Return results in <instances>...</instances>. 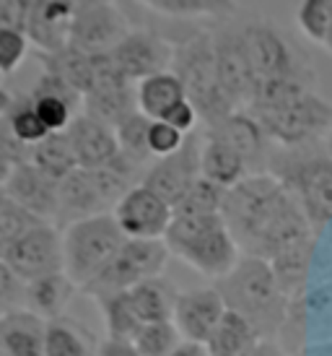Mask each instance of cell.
I'll use <instances>...</instances> for the list:
<instances>
[{"instance_id": "1", "label": "cell", "mask_w": 332, "mask_h": 356, "mask_svg": "<svg viewBox=\"0 0 332 356\" xmlns=\"http://www.w3.org/2000/svg\"><path fill=\"white\" fill-rule=\"evenodd\" d=\"M226 307L247 317L260 333V338H278L283 333L291 312V302L283 294L273 273V266L263 257L244 255L239 266L215 281Z\"/></svg>"}, {"instance_id": "2", "label": "cell", "mask_w": 332, "mask_h": 356, "mask_svg": "<svg viewBox=\"0 0 332 356\" xmlns=\"http://www.w3.org/2000/svg\"><path fill=\"white\" fill-rule=\"evenodd\" d=\"M267 172L283 182L319 234L332 221V156L324 149V140L270 151Z\"/></svg>"}, {"instance_id": "3", "label": "cell", "mask_w": 332, "mask_h": 356, "mask_svg": "<svg viewBox=\"0 0 332 356\" xmlns=\"http://www.w3.org/2000/svg\"><path fill=\"white\" fill-rule=\"evenodd\" d=\"M164 242L172 255L213 281L229 276L244 257L221 213H174Z\"/></svg>"}, {"instance_id": "4", "label": "cell", "mask_w": 332, "mask_h": 356, "mask_svg": "<svg viewBox=\"0 0 332 356\" xmlns=\"http://www.w3.org/2000/svg\"><path fill=\"white\" fill-rule=\"evenodd\" d=\"M291 203L293 195L283 188V182L275 179L270 172H260L226 190L221 216L239 242L242 252L254 255L265 234L273 229V224Z\"/></svg>"}, {"instance_id": "5", "label": "cell", "mask_w": 332, "mask_h": 356, "mask_svg": "<svg viewBox=\"0 0 332 356\" xmlns=\"http://www.w3.org/2000/svg\"><path fill=\"white\" fill-rule=\"evenodd\" d=\"M138 164L119 154L115 164L101 169H73L58 185V221L73 224L99 213H112L122 195L133 188Z\"/></svg>"}, {"instance_id": "6", "label": "cell", "mask_w": 332, "mask_h": 356, "mask_svg": "<svg viewBox=\"0 0 332 356\" xmlns=\"http://www.w3.org/2000/svg\"><path fill=\"white\" fill-rule=\"evenodd\" d=\"M172 73L182 81L187 99L195 104L200 122H206V128L236 112V104L226 97L218 81L213 31H197L174 44Z\"/></svg>"}, {"instance_id": "7", "label": "cell", "mask_w": 332, "mask_h": 356, "mask_svg": "<svg viewBox=\"0 0 332 356\" xmlns=\"http://www.w3.org/2000/svg\"><path fill=\"white\" fill-rule=\"evenodd\" d=\"M239 29H242L247 58L254 73V86L275 79H299L317 86L312 63L304 58V52L288 40V34L281 26H275L267 19L252 16V19L239 21Z\"/></svg>"}, {"instance_id": "8", "label": "cell", "mask_w": 332, "mask_h": 356, "mask_svg": "<svg viewBox=\"0 0 332 356\" xmlns=\"http://www.w3.org/2000/svg\"><path fill=\"white\" fill-rule=\"evenodd\" d=\"M265 138L278 143L281 149H299L309 143H319L332 130V102L317 91H306L296 99L267 109H247Z\"/></svg>"}, {"instance_id": "9", "label": "cell", "mask_w": 332, "mask_h": 356, "mask_svg": "<svg viewBox=\"0 0 332 356\" xmlns=\"http://www.w3.org/2000/svg\"><path fill=\"white\" fill-rule=\"evenodd\" d=\"M125 239L112 213H99L68 224L63 229V266L68 278L83 289L115 257Z\"/></svg>"}, {"instance_id": "10", "label": "cell", "mask_w": 332, "mask_h": 356, "mask_svg": "<svg viewBox=\"0 0 332 356\" xmlns=\"http://www.w3.org/2000/svg\"><path fill=\"white\" fill-rule=\"evenodd\" d=\"M169 255L172 252L164 239H125V245L115 252V257L81 291L94 299L130 291L146 278L164 276Z\"/></svg>"}, {"instance_id": "11", "label": "cell", "mask_w": 332, "mask_h": 356, "mask_svg": "<svg viewBox=\"0 0 332 356\" xmlns=\"http://www.w3.org/2000/svg\"><path fill=\"white\" fill-rule=\"evenodd\" d=\"M3 260L24 284L65 270V266H63V232L55 224L42 221L37 227L26 229L3 252Z\"/></svg>"}, {"instance_id": "12", "label": "cell", "mask_w": 332, "mask_h": 356, "mask_svg": "<svg viewBox=\"0 0 332 356\" xmlns=\"http://www.w3.org/2000/svg\"><path fill=\"white\" fill-rule=\"evenodd\" d=\"M112 216L127 239H164L174 218V208L140 182L122 195Z\"/></svg>"}, {"instance_id": "13", "label": "cell", "mask_w": 332, "mask_h": 356, "mask_svg": "<svg viewBox=\"0 0 332 356\" xmlns=\"http://www.w3.org/2000/svg\"><path fill=\"white\" fill-rule=\"evenodd\" d=\"M200 149H203V140L197 138L195 133H190L185 146L176 154L156 159L146 169L143 185L158 193L172 208H176L187 193L192 190V185L203 177L200 175Z\"/></svg>"}, {"instance_id": "14", "label": "cell", "mask_w": 332, "mask_h": 356, "mask_svg": "<svg viewBox=\"0 0 332 356\" xmlns=\"http://www.w3.org/2000/svg\"><path fill=\"white\" fill-rule=\"evenodd\" d=\"M109 55L130 83H140V81L151 79L156 73L172 70L174 44L166 42L156 31L130 29L125 40L119 42Z\"/></svg>"}, {"instance_id": "15", "label": "cell", "mask_w": 332, "mask_h": 356, "mask_svg": "<svg viewBox=\"0 0 332 356\" xmlns=\"http://www.w3.org/2000/svg\"><path fill=\"white\" fill-rule=\"evenodd\" d=\"M215 42V70L218 81L224 86L226 97L234 102L236 109H244L252 99L254 91V73L247 58V47L242 40L239 21L224 24L221 29L213 31Z\"/></svg>"}, {"instance_id": "16", "label": "cell", "mask_w": 332, "mask_h": 356, "mask_svg": "<svg viewBox=\"0 0 332 356\" xmlns=\"http://www.w3.org/2000/svg\"><path fill=\"white\" fill-rule=\"evenodd\" d=\"M130 24L115 3L78 10L70 26L68 47L86 55H107L127 37Z\"/></svg>"}, {"instance_id": "17", "label": "cell", "mask_w": 332, "mask_h": 356, "mask_svg": "<svg viewBox=\"0 0 332 356\" xmlns=\"http://www.w3.org/2000/svg\"><path fill=\"white\" fill-rule=\"evenodd\" d=\"M226 302L215 286H200L179 291L174 305V325L185 341L208 343L218 323L226 315Z\"/></svg>"}, {"instance_id": "18", "label": "cell", "mask_w": 332, "mask_h": 356, "mask_svg": "<svg viewBox=\"0 0 332 356\" xmlns=\"http://www.w3.org/2000/svg\"><path fill=\"white\" fill-rule=\"evenodd\" d=\"M58 185L60 182L40 172L31 161H24L13 167L3 190L13 203L29 211L31 216L55 224L58 221Z\"/></svg>"}, {"instance_id": "19", "label": "cell", "mask_w": 332, "mask_h": 356, "mask_svg": "<svg viewBox=\"0 0 332 356\" xmlns=\"http://www.w3.org/2000/svg\"><path fill=\"white\" fill-rule=\"evenodd\" d=\"M206 136L224 140L226 146L239 151L247 164H249V169H252V175L267 172V159H270L267 138H265L263 128L257 125V120L247 109H236L221 122L206 128Z\"/></svg>"}, {"instance_id": "20", "label": "cell", "mask_w": 332, "mask_h": 356, "mask_svg": "<svg viewBox=\"0 0 332 356\" xmlns=\"http://www.w3.org/2000/svg\"><path fill=\"white\" fill-rule=\"evenodd\" d=\"M65 133H68V138H70L76 161H78V167H83V169L109 167V164H115L119 159V154H122L115 128H109L104 122L88 118L83 112L70 122V128L65 130Z\"/></svg>"}, {"instance_id": "21", "label": "cell", "mask_w": 332, "mask_h": 356, "mask_svg": "<svg viewBox=\"0 0 332 356\" xmlns=\"http://www.w3.org/2000/svg\"><path fill=\"white\" fill-rule=\"evenodd\" d=\"M76 19V10L63 0H37L31 8L29 24H26V37L31 47L44 55L65 50L70 42V26Z\"/></svg>"}, {"instance_id": "22", "label": "cell", "mask_w": 332, "mask_h": 356, "mask_svg": "<svg viewBox=\"0 0 332 356\" xmlns=\"http://www.w3.org/2000/svg\"><path fill=\"white\" fill-rule=\"evenodd\" d=\"M44 330L47 320L26 307L0 312V348L8 356H44Z\"/></svg>"}, {"instance_id": "23", "label": "cell", "mask_w": 332, "mask_h": 356, "mask_svg": "<svg viewBox=\"0 0 332 356\" xmlns=\"http://www.w3.org/2000/svg\"><path fill=\"white\" fill-rule=\"evenodd\" d=\"M78 286L68 278L65 270L49 273V276L34 278L29 284H24V302L21 307H26L29 312L40 315L42 320H55L63 317L68 305L73 302Z\"/></svg>"}, {"instance_id": "24", "label": "cell", "mask_w": 332, "mask_h": 356, "mask_svg": "<svg viewBox=\"0 0 332 356\" xmlns=\"http://www.w3.org/2000/svg\"><path fill=\"white\" fill-rule=\"evenodd\" d=\"M200 175L210 182H215L218 188L231 190L239 185L242 179L252 175L249 164L244 156L234 151L231 146H226L224 140L203 136V149H200Z\"/></svg>"}, {"instance_id": "25", "label": "cell", "mask_w": 332, "mask_h": 356, "mask_svg": "<svg viewBox=\"0 0 332 356\" xmlns=\"http://www.w3.org/2000/svg\"><path fill=\"white\" fill-rule=\"evenodd\" d=\"M138 112V97L135 83H115V86H104L83 97V115L104 122L109 128H117L125 118Z\"/></svg>"}, {"instance_id": "26", "label": "cell", "mask_w": 332, "mask_h": 356, "mask_svg": "<svg viewBox=\"0 0 332 356\" xmlns=\"http://www.w3.org/2000/svg\"><path fill=\"white\" fill-rule=\"evenodd\" d=\"M135 315L140 323H158V320H172L174 317V305L179 291L174 284L164 276H153L140 281L127 291Z\"/></svg>"}, {"instance_id": "27", "label": "cell", "mask_w": 332, "mask_h": 356, "mask_svg": "<svg viewBox=\"0 0 332 356\" xmlns=\"http://www.w3.org/2000/svg\"><path fill=\"white\" fill-rule=\"evenodd\" d=\"M135 97H138V112H143L151 120H161L174 104L187 99L182 81L176 79L172 70L156 73V76L135 83Z\"/></svg>"}, {"instance_id": "28", "label": "cell", "mask_w": 332, "mask_h": 356, "mask_svg": "<svg viewBox=\"0 0 332 356\" xmlns=\"http://www.w3.org/2000/svg\"><path fill=\"white\" fill-rule=\"evenodd\" d=\"M260 341L263 338L247 317H242L234 309H226L224 320L218 323L206 346L210 356H247Z\"/></svg>"}, {"instance_id": "29", "label": "cell", "mask_w": 332, "mask_h": 356, "mask_svg": "<svg viewBox=\"0 0 332 356\" xmlns=\"http://www.w3.org/2000/svg\"><path fill=\"white\" fill-rule=\"evenodd\" d=\"M29 161L40 172H44L47 177L55 179V182L65 179L73 169H78V161H76L68 133H49L44 140H40L37 146H31Z\"/></svg>"}, {"instance_id": "30", "label": "cell", "mask_w": 332, "mask_h": 356, "mask_svg": "<svg viewBox=\"0 0 332 356\" xmlns=\"http://www.w3.org/2000/svg\"><path fill=\"white\" fill-rule=\"evenodd\" d=\"M44 356H97V346L91 343V336L68 317L47 320L44 330Z\"/></svg>"}, {"instance_id": "31", "label": "cell", "mask_w": 332, "mask_h": 356, "mask_svg": "<svg viewBox=\"0 0 332 356\" xmlns=\"http://www.w3.org/2000/svg\"><path fill=\"white\" fill-rule=\"evenodd\" d=\"M146 8L174 16V19H236L239 16V0H138Z\"/></svg>"}, {"instance_id": "32", "label": "cell", "mask_w": 332, "mask_h": 356, "mask_svg": "<svg viewBox=\"0 0 332 356\" xmlns=\"http://www.w3.org/2000/svg\"><path fill=\"white\" fill-rule=\"evenodd\" d=\"M97 305L104 317V327H107V338H119V341H133L135 333L140 330V317L133 309L130 294L117 291V294H107V297H97Z\"/></svg>"}, {"instance_id": "33", "label": "cell", "mask_w": 332, "mask_h": 356, "mask_svg": "<svg viewBox=\"0 0 332 356\" xmlns=\"http://www.w3.org/2000/svg\"><path fill=\"white\" fill-rule=\"evenodd\" d=\"M6 120H8L13 136H16L24 146H29V149L49 136V130L44 128V122H42L40 115H37L34 102H31L29 94H16V97H13L8 112H6Z\"/></svg>"}, {"instance_id": "34", "label": "cell", "mask_w": 332, "mask_h": 356, "mask_svg": "<svg viewBox=\"0 0 332 356\" xmlns=\"http://www.w3.org/2000/svg\"><path fill=\"white\" fill-rule=\"evenodd\" d=\"M148 128H151V118H146L143 112H133L115 128L122 156H127L138 167H143L146 161L153 159L148 149Z\"/></svg>"}, {"instance_id": "35", "label": "cell", "mask_w": 332, "mask_h": 356, "mask_svg": "<svg viewBox=\"0 0 332 356\" xmlns=\"http://www.w3.org/2000/svg\"><path fill=\"white\" fill-rule=\"evenodd\" d=\"M185 338L179 336L174 320H158V323H143L135 333L133 343L143 356H169Z\"/></svg>"}, {"instance_id": "36", "label": "cell", "mask_w": 332, "mask_h": 356, "mask_svg": "<svg viewBox=\"0 0 332 356\" xmlns=\"http://www.w3.org/2000/svg\"><path fill=\"white\" fill-rule=\"evenodd\" d=\"M332 24V0H301L296 8V26L304 40L324 47L327 31Z\"/></svg>"}, {"instance_id": "37", "label": "cell", "mask_w": 332, "mask_h": 356, "mask_svg": "<svg viewBox=\"0 0 332 356\" xmlns=\"http://www.w3.org/2000/svg\"><path fill=\"white\" fill-rule=\"evenodd\" d=\"M31 102H34V109L40 120L44 122V128L49 133H65L70 128V122L78 118L83 107L76 104V102H68L63 97H49V94H34L29 91Z\"/></svg>"}, {"instance_id": "38", "label": "cell", "mask_w": 332, "mask_h": 356, "mask_svg": "<svg viewBox=\"0 0 332 356\" xmlns=\"http://www.w3.org/2000/svg\"><path fill=\"white\" fill-rule=\"evenodd\" d=\"M37 224H42L40 218L31 216L29 211H24L19 203H13L3 190L0 193V257L26 229L37 227Z\"/></svg>"}, {"instance_id": "39", "label": "cell", "mask_w": 332, "mask_h": 356, "mask_svg": "<svg viewBox=\"0 0 332 356\" xmlns=\"http://www.w3.org/2000/svg\"><path fill=\"white\" fill-rule=\"evenodd\" d=\"M224 198H226L224 188H218L210 179L200 177L192 185V190L182 198V203L174 208V213H221Z\"/></svg>"}, {"instance_id": "40", "label": "cell", "mask_w": 332, "mask_h": 356, "mask_svg": "<svg viewBox=\"0 0 332 356\" xmlns=\"http://www.w3.org/2000/svg\"><path fill=\"white\" fill-rule=\"evenodd\" d=\"M31 42L26 31L19 29H0V79L21 68V63L29 55Z\"/></svg>"}, {"instance_id": "41", "label": "cell", "mask_w": 332, "mask_h": 356, "mask_svg": "<svg viewBox=\"0 0 332 356\" xmlns=\"http://www.w3.org/2000/svg\"><path fill=\"white\" fill-rule=\"evenodd\" d=\"M187 136L179 133L176 128H172L164 120H151V128H148V149L153 159L172 156L176 151L185 146Z\"/></svg>"}, {"instance_id": "42", "label": "cell", "mask_w": 332, "mask_h": 356, "mask_svg": "<svg viewBox=\"0 0 332 356\" xmlns=\"http://www.w3.org/2000/svg\"><path fill=\"white\" fill-rule=\"evenodd\" d=\"M21 302H24V281L0 257V312L21 307Z\"/></svg>"}, {"instance_id": "43", "label": "cell", "mask_w": 332, "mask_h": 356, "mask_svg": "<svg viewBox=\"0 0 332 356\" xmlns=\"http://www.w3.org/2000/svg\"><path fill=\"white\" fill-rule=\"evenodd\" d=\"M34 3L37 0H0V29L26 31Z\"/></svg>"}, {"instance_id": "44", "label": "cell", "mask_w": 332, "mask_h": 356, "mask_svg": "<svg viewBox=\"0 0 332 356\" xmlns=\"http://www.w3.org/2000/svg\"><path fill=\"white\" fill-rule=\"evenodd\" d=\"M164 122H169L172 128H176L179 133H185V136H190V133H195V125L200 122V115H197L195 104L190 99H182L179 104H174V107L166 112Z\"/></svg>"}, {"instance_id": "45", "label": "cell", "mask_w": 332, "mask_h": 356, "mask_svg": "<svg viewBox=\"0 0 332 356\" xmlns=\"http://www.w3.org/2000/svg\"><path fill=\"white\" fill-rule=\"evenodd\" d=\"M0 154L8 159V161H13V164H24V161H29V154H31L29 146H24V143L13 136V130H10L6 115L0 118Z\"/></svg>"}, {"instance_id": "46", "label": "cell", "mask_w": 332, "mask_h": 356, "mask_svg": "<svg viewBox=\"0 0 332 356\" xmlns=\"http://www.w3.org/2000/svg\"><path fill=\"white\" fill-rule=\"evenodd\" d=\"M97 356H143L135 348L133 341H119V338H104L97 343Z\"/></svg>"}, {"instance_id": "47", "label": "cell", "mask_w": 332, "mask_h": 356, "mask_svg": "<svg viewBox=\"0 0 332 356\" xmlns=\"http://www.w3.org/2000/svg\"><path fill=\"white\" fill-rule=\"evenodd\" d=\"M247 356H285V348L283 343H278L273 338H263Z\"/></svg>"}, {"instance_id": "48", "label": "cell", "mask_w": 332, "mask_h": 356, "mask_svg": "<svg viewBox=\"0 0 332 356\" xmlns=\"http://www.w3.org/2000/svg\"><path fill=\"white\" fill-rule=\"evenodd\" d=\"M169 356H210L208 354L206 343H195V341H182L179 346L172 351Z\"/></svg>"}, {"instance_id": "49", "label": "cell", "mask_w": 332, "mask_h": 356, "mask_svg": "<svg viewBox=\"0 0 332 356\" xmlns=\"http://www.w3.org/2000/svg\"><path fill=\"white\" fill-rule=\"evenodd\" d=\"M304 356H332V338H322L304 348Z\"/></svg>"}, {"instance_id": "50", "label": "cell", "mask_w": 332, "mask_h": 356, "mask_svg": "<svg viewBox=\"0 0 332 356\" xmlns=\"http://www.w3.org/2000/svg\"><path fill=\"white\" fill-rule=\"evenodd\" d=\"M63 3H68L70 8L78 13V10L94 8V6H107V3H115V0H63Z\"/></svg>"}, {"instance_id": "51", "label": "cell", "mask_w": 332, "mask_h": 356, "mask_svg": "<svg viewBox=\"0 0 332 356\" xmlns=\"http://www.w3.org/2000/svg\"><path fill=\"white\" fill-rule=\"evenodd\" d=\"M13 161H8V159L0 154V190L6 188V182H8V177H10V172H13Z\"/></svg>"}, {"instance_id": "52", "label": "cell", "mask_w": 332, "mask_h": 356, "mask_svg": "<svg viewBox=\"0 0 332 356\" xmlns=\"http://www.w3.org/2000/svg\"><path fill=\"white\" fill-rule=\"evenodd\" d=\"M10 102H13V94H8V91L0 86V118L8 112V107H10Z\"/></svg>"}, {"instance_id": "53", "label": "cell", "mask_w": 332, "mask_h": 356, "mask_svg": "<svg viewBox=\"0 0 332 356\" xmlns=\"http://www.w3.org/2000/svg\"><path fill=\"white\" fill-rule=\"evenodd\" d=\"M324 50L332 55V24H330V31H327V40H324Z\"/></svg>"}, {"instance_id": "54", "label": "cell", "mask_w": 332, "mask_h": 356, "mask_svg": "<svg viewBox=\"0 0 332 356\" xmlns=\"http://www.w3.org/2000/svg\"><path fill=\"white\" fill-rule=\"evenodd\" d=\"M324 149H327V154L332 156V130H330V136L324 138Z\"/></svg>"}, {"instance_id": "55", "label": "cell", "mask_w": 332, "mask_h": 356, "mask_svg": "<svg viewBox=\"0 0 332 356\" xmlns=\"http://www.w3.org/2000/svg\"><path fill=\"white\" fill-rule=\"evenodd\" d=\"M0 356H8V354H6V351H3V348H0Z\"/></svg>"}]
</instances>
